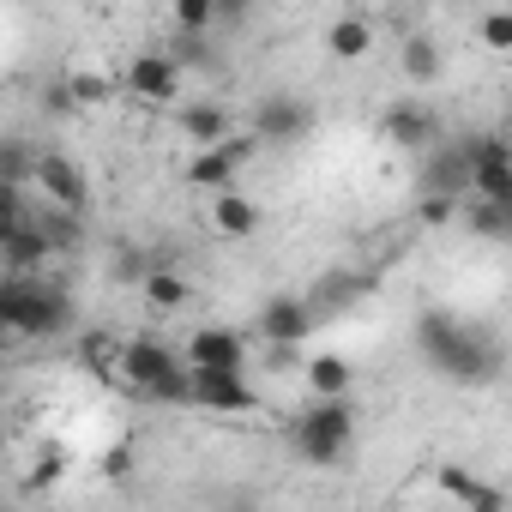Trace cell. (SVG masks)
Listing matches in <instances>:
<instances>
[{
	"label": "cell",
	"instance_id": "cell-1",
	"mask_svg": "<svg viewBox=\"0 0 512 512\" xmlns=\"http://www.w3.org/2000/svg\"><path fill=\"white\" fill-rule=\"evenodd\" d=\"M73 332V296L43 272H0V338L49 344Z\"/></svg>",
	"mask_w": 512,
	"mask_h": 512
},
{
	"label": "cell",
	"instance_id": "cell-2",
	"mask_svg": "<svg viewBox=\"0 0 512 512\" xmlns=\"http://www.w3.org/2000/svg\"><path fill=\"white\" fill-rule=\"evenodd\" d=\"M416 344H422L428 368L446 374V380H458V386H482L500 368V344L488 332L464 326V320H446V314H422L416 320Z\"/></svg>",
	"mask_w": 512,
	"mask_h": 512
},
{
	"label": "cell",
	"instance_id": "cell-3",
	"mask_svg": "<svg viewBox=\"0 0 512 512\" xmlns=\"http://www.w3.org/2000/svg\"><path fill=\"white\" fill-rule=\"evenodd\" d=\"M115 380L151 404H187V362L181 350H169L163 338H121V362Z\"/></svg>",
	"mask_w": 512,
	"mask_h": 512
},
{
	"label": "cell",
	"instance_id": "cell-4",
	"mask_svg": "<svg viewBox=\"0 0 512 512\" xmlns=\"http://www.w3.org/2000/svg\"><path fill=\"white\" fill-rule=\"evenodd\" d=\"M290 446L302 452V464H320V470H332L338 458H350V446H356V404H350V392L344 398H314L296 416Z\"/></svg>",
	"mask_w": 512,
	"mask_h": 512
},
{
	"label": "cell",
	"instance_id": "cell-5",
	"mask_svg": "<svg viewBox=\"0 0 512 512\" xmlns=\"http://www.w3.org/2000/svg\"><path fill=\"white\" fill-rule=\"evenodd\" d=\"M181 79H187V67H181L175 55L145 49V55H133V61L115 73V91H127V97L145 103V109H169V103H181Z\"/></svg>",
	"mask_w": 512,
	"mask_h": 512
},
{
	"label": "cell",
	"instance_id": "cell-6",
	"mask_svg": "<svg viewBox=\"0 0 512 512\" xmlns=\"http://www.w3.org/2000/svg\"><path fill=\"white\" fill-rule=\"evenodd\" d=\"M187 404L211 410V416H253L260 410V392L235 368H187Z\"/></svg>",
	"mask_w": 512,
	"mask_h": 512
},
{
	"label": "cell",
	"instance_id": "cell-7",
	"mask_svg": "<svg viewBox=\"0 0 512 512\" xmlns=\"http://www.w3.org/2000/svg\"><path fill=\"white\" fill-rule=\"evenodd\" d=\"M470 193L464 199H494V205H512V157H506V139L500 133H470Z\"/></svg>",
	"mask_w": 512,
	"mask_h": 512
},
{
	"label": "cell",
	"instance_id": "cell-8",
	"mask_svg": "<svg viewBox=\"0 0 512 512\" xmlns=\"http://www.w3.org/2000/svg\"><path fill=\"white\" fill-rule=\"evenodd\" d=\"M253 151H260V139H253V133H229V139H217V145H199V157L187 163V181H193L199 193L235 187V175L247 169Z\"/></svg>",
	"mask_w": 512,
	"mask_h": 512
},
{
	"label": "cell",
	"instance_id": "cell-9",
	"mask_svg": "<svg viewBox=\"0 0 512 512\" xmlns=\"http://www.w3.org/2000/svg\"><path fill=\"white\" fill-rule=\"evenodd\" d=\"M31 187H37L49 205H67V211H85V205H91V175H85V163L67 157V151H37Z\"/></svg>",
	"mask_w": 512,
	"mask_h": 512
},
{
	"label": "cell",
	"instance_id": "cell-10",
	"mask_svg": "<svg viewBox=\"0 0 512 512\" xmlns=\"http://www.w3.org/2000/svg\"><path fill=\"white\" fill-rule=\"evenodd\" d=\"M416 187H422V193H452V199H464V193H470V145L440 133V139L422 151Z\"/></svg>",
	"mask_w": 512,
	"mask_h": 512
},
{
	"label": "cell",
	"instance_id": "cell-11",
	"mask_svg": "<svg viewBox=\"0 0 512 512\" xmlns=\"http://www.w3.org/2000/svg\"><path fill=\"white\" fill-rule=\"evenodd\" d=\"M314 326H320V308H314L308 296H272V302L260 308V338H266V344H278V350L308 344V338H314Z\"/></svg>",
	"mask_w": 512,
	"mask_h": 512
},
{
	"label": "cell",
	"instance_id": "cell-12",
	"mask_svg": "<svg viewBox=\"0 0 512 512\" xmlns=\"http://www.w3.org/2000/svg\"><path fill=\"white\" fill-rule=\"evenodd\" d=\"M314 133V109L302 97H266L253 109V139L260 145H302Z\"/></svg>",
	"mask_w": 512,
	"mask_h": 512
},
{
	"label": "cell",
	"instance_id": "cell-13",
	"mask_svg": "<svg viewBox=\"0 0 512 512\" xmlns=\"http://www.w3.org/2000/svg\"><path fill=\"white\" fill-rule=\"evenodd\" d=\"M181 362L187 368H235V374H247V338L235 326H199V332H187Z\"/></svg>",
	"mask_w": 512,
	"mask_h": 512
},
{
	"label": "cell",
	"instance_id": "cell-14",
	"mask_svg": "<svg viewBox=\"0 0 512 512\" xmlns=\"http://www.w3.org/2000/svg\"><path fill=\"white\" fill-rule=\"evenodd\" d=\"M380 139L398 145V151H428V145L440 139V115H434L428 103H392V109L380 115Z\"/></svg>",
	"mask_w": 512,
	"mask_h": 512
},
{
	"label": "cell",
	"instance_id": "cell-15",
	"mask_svg": "<svg viewBox=\"0 0 512 512\" xmlns=\"http://www.w3.org/2000/svg\"><path fill=\"white\" fill-rule=\"evenodd\" d=\"M434 488H440L452 506H464V512H500V506H506V488H494V482H482V476H470V470H458V464H440V470H434Z\"/></svg>",
	"mask_w": 512,
	"mask_h": 512
},
{
	"label": "cell",
	"instance_id": "cell-16",
	"mask_svg": "<svg viewBox=\"0 0 512 512\" xmlns=\"http://www.w3.org/2000/svg\"><path fill=\"white\" fill-rule=\"evenodd\" d=\"M211 229H217L223 241L260 235V205H253L241 187H217V193H211Z\"/></svg>",
	"mask_w": 512,
	"mask_h": 512
},
{
	"label": "cell",
	"instance_id": "cell-17",
	"mask_svg": "<svg viewBox=\"0 0 512 512\" xmlns=\"http://www.w3.org/2000/svg\"><path fill=\"white\" fill-rule=\"evenodd\" d=\"M55 260V247H49V235L25 217L7 241H0V272H43Z\"/></svg>",
	"mask_w": 512,
	"mask_h": 512
},
{
	"label": "cell",
	"instance_id": "cell-18",
	"mask_svg": "<svg viewBox=\"0 0 512 512\" xmlns=\"http://www.w3.org/2000/svg\"><path fill=\"white\" fill-rule=\"evenodd\" d=\"M139 290H145V308H151V314H181V308L193 302V284H187V272H175V266H145V272H139Z\"/></svg>",
	"mask_w": 512,
	"mask_h": 512
},
{
	"label": "cell",
	"instance_id": "cell-19",
	"mask_svg": "<svg viewBox=\"0 0 512 512\" xmlns=\"http://www.w3.org/2000/svg\"><path fill=\"white\" fill-rule=\"evenodd\" d=\"M326 55L344 61V67H350V61H368V55H374V25H368L362 13L332 19V25H326Z\"/></svg>",
	"mask_w": 512,
	"mask_h": 512
},
{
	"label": "cell",
	"instance_id": "cell-20",
	"mask_svg": "<svg viewBox=\"0 0 512 512\" xmlns=\"http://www.w3.org/2000/svg\"><path fill=\"white\" fill-rule=\"evenodd\" d=\"M302 380H308V392H314V398H344V392L356 386V368H350L338 350H320V356H308V362H302Z\"/></svg>",
	"mask_w": 512,
	"mask_h": 512
},
{
	"label": "cell",
	"instance_id": "cell-21",
	"mask_svg": "<svg viewBox=\"0 0 512 512\" xmlns=\"http://www.w3.org/2000/svg\"><path fill=\"white\" fill-rule=\"evenodd\" d=\"M175 127H181L193 145H217V139L235 133V121H229L223 103H187V109H175Z\"/></svg>",
	"mask_w": 512,
	"mask_h": 512
},
{
	"label": "cell",
	"instance_id": "cell-22",
	"mask_svg": "<svg viewBox=\"0 0 512 512\" xmlns=\"http://www.w3.org/2000/svg\"><path fill=\"white\" fill-rule=\"evenodd\" d=\"M398 67H404V79H416V85H434L440 79V43L428 37V31H410L404 37V49H398Z\"/></svg>",
	"mask_w": 512,
	"mask_h": 512
},
{
	"label": "cell",
	"instance_id": "cell-23",
	"mask_svg": "<svg viewBox=\"0 0 512 512\" xmlns=\"http://www.w3.org/2000/svg\"><path fill=\"white\" fill-rule=\"evenodd\" d=\"M25 217H31V223L49 235V247H55V253L79 247V211H67V205H49V199H43V205L31 199V211H25Z\"/></svg>",
	"mask_w": 512,
	"mask_h": 512
},
{
	"label": "cell",
	"instance_id": "cell-24",
	"mask_svg": "<svg viewBox=\"0 0 512 512\" xmlns=\"http://www.w3.org/2000/svg\"><path fill=\"white\" fill-rule=\"evenodd\" d=\"M31 169H37V145L25 133H0V181L31 187Z\"/></svg>",
	"mask_w": 512,
	"mask_h": 512
},
{
	"label": "cell",
	"instance_id": "cell-25",
	"mask_svg": "<svg viewBox=\"0 0 512 512\" xmlns=\"http://www.w3.org/2000/svg\"><path fill=\"white\" fill-rule=\"evenodd\" d=\"M458 211H464V229H470L476 241H506V217H512V205L470 199V205H458Z\"/></svg>",
	"mask_w": 512,
	"mask_h": 512
},
{
	"label": "cell",
	"instance_id": "cell-26",
	"mask_svg": "<svg viewBox=\"0 0 512 512\" xmlns=\"http://www.w3.org/2000/svg\"><path fill=\"white\" fill-rule=\"evenodd\" d=\"M115 362H121V338H109V332L79 338V368H91L97 380H115Z\"/></svg>",
	"mask_w": 512,
	"mask_h": 512
},
{
	"label": "cell",
	"instance_id": "cell-27",
	"mask_svg": "<svg viewBox=\"0 0 512 512\" xmlns=\"http://www.w3.org/2000/svg\"><path fill=\"white\" fill-rule=\"evenodd\" d=\"M169 19H175L181 37H211V31H217L211 0H169Z\"/></svg>",
	"mask_w": 512,
	"mask_h": 512
},
{
	"label": "cell",
	"instance_id": "cell-28",
	"mask_svg": "<svg viewBox=\"0 0 512 512\" xmlns=\"http://www.w3.org/2000/svg\"><path fill=\"white\" fill-rule=\"evenodd\" d=\"M476 37H482L488 55H512V13H506V7L482 13V19H476Z\"/></svg>",
	"mask_w": 512,
	"mask_h": 512
},
{
	"label": "cell",
	"instance_id": "cell-29",
	"mask_svg": "<svg viewBox=\"0 0 512 512\" xmlns=\"http://www.w3.org/2000/svg\"><path fill=\"white\" fill-rule=\"evenodd\" d=\"M31 211V187H13V181H0V241H7Z\"/></svg>",
	"mask_w": 512,
	"mask_h": 512
},
{
	"label": "cell",
	"instance_id": "cell-30",
	"mask_svg": "<svg viewBox=\"0 0 512 512\" xmlns=\"http://www.w3.org/2000/svg\"><path fill=\"white\" fill-rule=\"evenodd\" d=\"M458 205H464V199H452V193H422V205H416V217H422L428 229H446V223L458 217Z\"/></svg>",
	"mask_w": 512,
	"mask_h": 512
},
{
	"label": "cell",
	"instance_id": "cell-31",
	"mask_svg": "<svg viewBox=\"0 0 512 512\" xmlns=\"http://www.w3.org/2000/svg\"><path fill=\"white\" fill-rule=\"evenodd\" d=\"M67 85H73V103L85 109V103H103L109 91H115V79H103V73H67Z\"/></svg>",
	"mask_w": 512,
	"mask_h": 512
},
{
	"label": "cell",
	"instance_id": "cell-32",
	"mask_svg": "<svg viewBox=\"0 0 512 512\" xmlns=\"http://www.w3.org/2000/svg\"><path fill=\"white\" fill-rule=\"evenodd\" d=\"M43 109H49V115H79L73 85H67V79H49V85H43Z\"/></svg>",
	"mask_w": 512,
	"mask_h": 512
},
{
	"label": "cell",
	"instance_id": "cell-33",
	"mask_svg": "<svg viewBox=\"0 0 512 512\" xmlns=\"http://www.w3.org/2000/svg\"><path fill=\"white\" fill-rule=\"evenodd\" d=\"M211 13H217V25H241L253 13V0H211Z\"/></svg>",
	"mask_w": 512,
	"mask_h": 512
},
{
	"label": "cell",
	"instance_id": "cell-34",
	"mask_svg": "<svg viewBox=\"0 0 512 512\" xmlns=\"http://www.w3.org/2000/svg\"><path fill=\"white\" fill-rule=\"evenodd\" d=\"M55 476H61V458H49V464H43V470H37V476H31V488H49V482H55Z\"/></svg>",
	"mask_w": 512,
	"mask_h": 512
},
{
	"label": "cell",
	"instance_id": "cell-35",
	"mask_svg": "<svg viewBox=\"0 0 512 512\" xmlns=\"http://www.w3.org/2000/svg\"><path fill=\"white\" fill-rule=\"evenodd\" d=\"M0 452H7V416H0Z\"/></svg>",
	"mask_w": 512,
	"mask_h": 512
}]
</instances>
